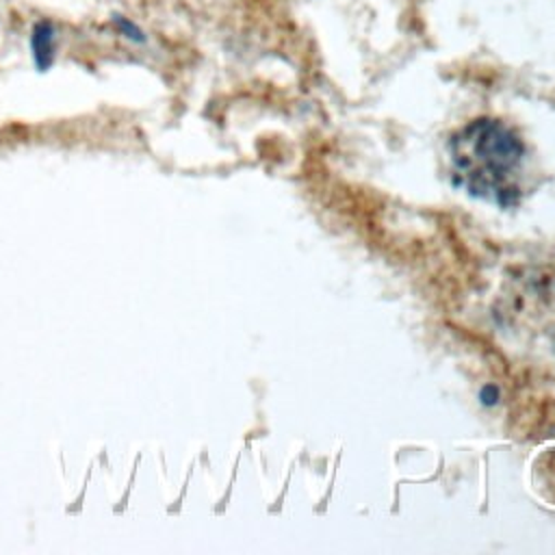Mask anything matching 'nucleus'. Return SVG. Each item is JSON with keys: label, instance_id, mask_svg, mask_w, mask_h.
Wrapping results in <instances>:
<instances>
[{"label": "nucleus", "instance_id": "obj_1", "mask_svg": "<svg viewBox=\"0 0 555 555\" xmlns=\"http://www.w3.org/2000/svg\"><path fill=\"white\" fill-rule=\"evenodd\" d=\"M451 176L468 195L501 208L531 193V165L525 139L496 117H477L449 141Z\"/></svg>", "mask_w": 555, "mask_h": 555}, {"label": "nucleus", "instance_id": "obj_2", "mask_svg": "<svg viewBox=\"0 0 555 555\" xmlns=\"http://www.w3.org/2000/svg\"><path fill=\"white\" fill-rule=\"evenodd\" d=\"M30 54L39 72L50 69L56 56V26L50 20H39L30 28Z\"/></svg>", "mask_w": 555, "mask_h": 555}, {"label": "nucleus", "instance_id": "obj_3", "mask_svg": "<svg viewBox=\"0 0 555 555\" xmlns=\"http://www.w3.org/2000/svg\"><path fill=\"white\" fill-rule=\"evenodd\" d=\"M113 26H115V30L119 35H124L126 39H130L134 43H143L145 41V35L139 28V24L132 22L130 17H126V15H113Z\"/></svg>", "mask_w": 555, "mask_h": 555}, {"label": "nucleus", "instance_id": "obj_4", "mask_svg": "<svg viewBox=\"0 0 555 555\" xmlns=\"http://www.w3.org/2000/svg\"><path fill=\"white\" fill-rule=\"evenodd\" d=\"M548 345H551V351L555 353V323L548 327Z\"/></svg>", "mask_w": 555, "mask_h": 555}]
</instances>
